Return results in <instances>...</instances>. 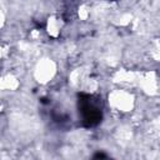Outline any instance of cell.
Wrapping results in <instances>:
<instances>
[{"label": "cell", "instance_id": "cell-2", "mask_svg": "<svg viewBox=\"0 0 160 160\" xmlns=\"http://www.w3.org/2000/svg\"><path fill=\"white\" fill-rule=\"evenodd\" d=\"M55 71H56V66H55L54 61H51L50 59H42L38 62L34 75L39 82L44 84L52 79Z\"/></svg>", "mask_w": 160, "mask_h": 160}, {"label": "cell", "instance_id": "cell-3", "mask_svg": "<svg viewBox=\"0 0 160 160\" xmlns=\"http://www.w3.org/2000/svg\"><path fill=\"white\" fill-rule=\"evenodd\" d=\"M140 85L141 88L149 92V94H154L156 92V89H158V81H156V78H155V74L154 72H146L142 78H140Z\"/></svg>", "mask_w": 160, "mask_h": 160}, {"label": "cell", "instance_id": "cell-5", "mask_svg": "<svg viewBox=\"0 0 160 160\" xmlns=\"http://www.w3.org/2000/svg\"><path fill=\"white\" fill-rule=\"evenodd\" d=\"M18 85H19V82H18V80L12 75H8V76L2 78V80H1V88L2 89L14 90V89L18 88Z\"/></svg>", "mask_w": 160, "mask_h": 160}, {"label": "cell", "instance_id": "cell-6", "mask_svg": "<svg viewBox=\"0 0 160 160\" xmlns=\"http://www.w3.org/2000/svg\"><path fill=\"white\" fill-rule=\"evenodd\" d=\"M79 15H80V18H82V19H85V18L88 16V10H86L85 6H82V8L79 10Z\"/></svg>", "mask_w": 160, "mask_h": 160}, {"label": "cell", "instance_id": "cell-1", "mask_svg": "<svg viewBox=\"0 0 160 160\" xmlns=\"http://www.w3.org/2000/svg\"><path fill=\"white\" fill-rule=\"evenodd\" d=\"M109 104L120 111H129L134 105V98L124 90H115L109 95Z\"/></svg>", "mask_w": 160, "mask_h": 160}, {"label": "cell", "instance_id": "cell-4", "mask_svg": "<svg viewBox=\"0 0 160 160\" xmlns=\"http://www.w3.org/2000/svg\"><path fill=\"white\" fill-rule=\"evenodd\" d=\"M60 26H61V22L59 19L56 18H50L49 21H48V31L50 35L52 36H56L60 31Z\"/></svg>", "mask_w": 160, "mask_h": 160}]
</instances>
